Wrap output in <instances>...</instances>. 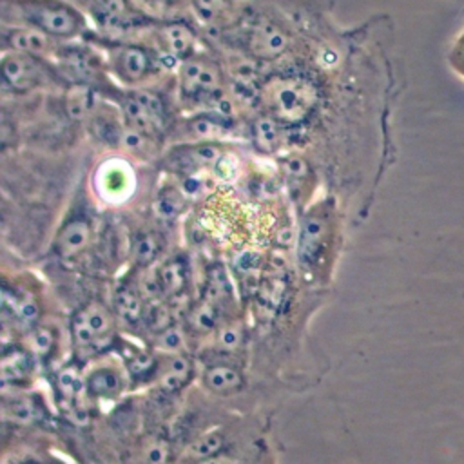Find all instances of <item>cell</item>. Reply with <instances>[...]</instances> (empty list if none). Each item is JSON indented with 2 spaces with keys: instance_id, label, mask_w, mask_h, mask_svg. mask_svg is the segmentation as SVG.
I'll return each mask as SVG.
<instances>
[{
  "instance_id": "cell-9",
  "label": "cell",
  "mask_w": 464,
  "mask_h": 464,
  "mask_svg": "<svg viewBox=\"0 0 464 464\" xmlns=\"http://www.w3.org/2000/svg\"><path fill=\"white\" fill-rule=\"evenodd\" d=\"M149 33L152 36L149 44H152L174 67L199 51L196 27L181 16L158 18Z\"/></svg>"
},
{
  "instance_id": "cell-11",
  "label": "cell",
  "mask_w": 464,
  "mask_h": 464,
  "mask_svg": "<svg viewBox=\"0 0 464 464\" xmlns=\"http://www.w3.org/2000/svg\"><path fill=\"white\" fill-rule=\"evenodd\" d=\"M330 210L326 205L312 207L301 223L299 232V259L303 265H314L321 259L330 243Z\"/></svg>"
},
{
  "instance_id": "cell-10",
  "label": "cell",
  "mask_w": 464,
  "mask_h": 464,
  "mask_svg": "<svg viewBox=\"0 0 464 464\" xmlns=\"http://www.w3.org/2000/svg\"><path fill=\"white\" fill-rule=\"evenodd\" d=\"M71 332L76 346L80 348H100L114 334V319L111 312L98 304H85L78 310L71 321Z\"/></svg>"
},
{
  "instance_id": "cell-25",
  "label": "cell",
  "mask_w": 464,
  "mask_h": 464,
  "mask_svg": "<svg viewBox=\"0 0 464 464\" xmlns=\"http://www.w3.org/2000/svg\"><path fill=\"white\" fill-rule=\"evenodd\" d=\"M183 207V198L176 187H165L158 199V208L165 216H176Z\"/></svg>"
},
{
  "instance_id": "cell-18",
  "label": "cell",
  "mask_w": 464,
  "mask_h": 464,
  "mask_svg": "<svg viewBox=\"0 0 464 464\" xmlns=\"http://www.w3.org/2000/svg\"><path fill=\"white\" fill-rule=\"evenodd\" d=\"M96 178L102 183L100 190L105 196L114 198L116 194L129 190V183L132 179V170L121 158H111L107 163H103L98 169Z\"/></svg>"
},
{
  "instance_id": "cell-14",
  "label": "cell",
  "mask_w": 464,
  "mask_h": 464,
  "mask_svg": "<svg viewBox=\"0 0 464 464\" xmlns=\"http://www.w3.org/2000/svg\"><path fill=\"white\" fill-rule=\"evenodd\" d=\"M87 130L89 134L105 147H121L123 136H125V123L120 114V109L116 105H111L107 102H98V105L89 114Z\"/></svg>"
},
{
  "instance_id": "cell-15",
  "label": "cell",
  "mask_w": 464,
  "mask_h": 464,
  "mask_svg": "<svg viewBox=\"0 0 464 464\" xmlns=\"http://www.w3.org/2000/svg\"><path fill=\"white\" fill-rule=\"evenodd\" d=\"M241 0H188L194 18L207 27H225L232 24L239 13Z\"/></svg>"
},
{
  "instance_id": "cell-12",
  "label": "cell",
  "mask_w": 464,
  "mask_h": 464,
  "mask_svg": "<svg viewBox=\"0 0 464 464\" xmlns=\"http://www.w3.org/2000/svg\"><path fill=\"white\" fill-rule=\"evenodd\" d=\"M2 53H24L53 60L63 42L22 25H2Z\"/></svg>"
},
{
  "instance_id": "cell-24",
  "label": "cell",
  "mask_w": 464,
  "mask_h": 464,
  "mask_svg": "<svg viewBox=\"0 0 464 464\" xmlns=\"http://www.w3.org/2000/svg\"><path fill=\"white\" fill-rule=\"evenodd\" d=\"M223 446V435L218 431L212 433H205L201 439H198L190 448H188V457L196 462H207L212 460V457L219 451V448Z\"/></svg>"
},
{
  "instance_id": "cell-32",
  "label": "cell",
  "mask_w": 464,
  "mask_h": 464,
  "mask_svg": "<svg viewBox=\"0 0 464 464\" xmlns=\"http://www.w3.org/2000/svg\"><path fill=\"white\" fill-rule=\"evenodd\" d=\"M201 464H225V462H219V460H218V462H216V460H207V462H201Z\"/></svg>"
},
{
  "instance_id": "cell-20",
  "label": "cell",
  "mask_w": 464,
  "mask_h": 464,
  "mask_svg": "<svg viewBox=\"0 0 464 464\" xmlns=\"http://www.w3.org/2000/svg\"><path fill=\"white\" fill-rule=\"evenodd\" d=\"M192 375V364L183 355H172L160 373V386L165 392H178L181 390Z\"/></svg>"
},
{
  "instance_id": "cell-5",
  "label": "cell",
  "mask_w": 464,
  "mask_h": 464,
  "mask_svg": "<svg viewBox=\"0 0 464 464\" xmlns=\"http://www.w3.org/2000/svg\"><path fill=\"white\" fill-rule=\"evenodd\" d=\"M120 109L127 129L160 140L170 121L169 102L150 87H118L109 98Z\"/></svg>"
},
{
  "instance_id": "cell-31",
  "label": "cell",
  "mask_w": 464,
  "mask_h": 464,
  "mask_svg": "<svg viewBox=\"0 0 464 464\" xmlns=\"http://www.w3.org/2000/svg\"><path fill=\"white\" fill-rule=\"evenodd\" d=\"M67 2H71V4H74V5H78V7L82 9V7H83V4H85L87 0H67Z\"/></svg>"
},
{
  "instance_id": "cell-4",
  "label": "cell",
  "mask_w": 464,
  "mask_h": 464,
  "mask_svg": "<svg viewBox=\"0 0 464 464\" xmlns=\"http://www.w3.org/2000/svg\"><path fill=\"white\" fill-rule=\"evenodd\" d=\"M178 100L190 111H210L225 100L227 78L219 62L198 51L176 65Z\"/></svg>"
},
{
  "instance_id": "cell-26",
  "label": "cell",
  "mask_w": 464,
  "mask_h": 464,
  "mask_svg": "<svg viewBox=\"0 0 464 464\" xmlns=\"http://www.w3.org/2000/svg\"><path fill=\"white\" fill-rule=\"evenodd\" d=\"M141 2L145 5V11L152 16V13H174L179 11L181 7H188V0H134V4Z\"/></svg>"
},
{
  "instance_id": "cell-29",
  "label": "cell",
  "mask_w": 464,
  "mask_h": 464,
  "mask_svg": "<svg viewBox=\"0 0 464 464\" xmlns=\"http://www.w3.org/2000/svg\"><path fill=\"white\" fill-rule=\"evenodd\" d=\"M160 343L165 350H176L183 344V337L178 330H172V328H167L160 334Z\"/></svg>"
},
{
  "instance_id": "cell-21",
  "label": "cell",
  "mask_w": 464,
  "mask_h": 464,
  "mask_svg": "<svg viewBox=\"0 0 464 464\" xmlns=\"http://www.w3.org/2000/svg\"><path fill=\"white\" fill-rule=\"evenodd\" d=\"M156 274H158L163 294H169V295H176V294L183 292V288L188 283L187 265L183 263V259H178V257L161 263L158 266Z\"/></svg>"
},
{
  "instance_id": "cell-17",
  "label": "cell",
  "mask_w": 464,
  "mask_h": 464,
  "mask_svg": "<svg viewBox=\"0 0 464 464\" xmlns=\"http://www.w3.org/2000/svg\"><path fill=\"white\" fill-rule=\"evenodd\" d=\"M112 304H114L116 315L127 324H136L145 315L143 295L140 294L138 285H130V283L118 285L112 295Z\"/></svg>"
},
{
  "instance_id": "cell-7",
  "label": "cell",
  "mask_w": 464,
  "mask_h": 464,
  "mask_svg": "<svg viewBox=\"0 0 464 464\" xmlns=\"http://www.w3.org/2000/svg\"><path fill=\"white\" fill-rule=\"evenodd\" d=\"M232 40L250 60H276L290 47L288 33L270 16L252 13L237 16Z\"/></svg>"
},
{
  "instance_id": "cell-19",
  "label": "cell",
  "mask_w": 464,
  "mask_h": 464,
  "mask_svg": "<svg viewBox=\"0 0 464 464\" xmlns=\"http://www.w3.org/2000/svg\"><path fill=\"white\" fill-rule=\"evenodd\" d=\"M203 382L212 393L228 395L243 386V375L236 366L212 364L203 372Z\"/></svg>"
},
{
  "instance_id": "cell-22",
  "label": "cell",
  "mask_w": 464,
  "mask_h": 464,
  "mask_svg": "<svg viewBox=\"0 0 464 464\" xmlns=\"http://www.w3.org/2000/svg\"><path fill=\"white\" fill-rule=\"evenodd\" d=\"M250 136H252V141L254 145L261 150V152H274L277 150L279 147V141H281V130H279V123L263 114L259 116L252 127H250Z\"/></svg>"
},
{
  "instance_id": "cell-13",
  "label": "cell",
  "mask_w": 464,
  "mask_h": 464,
  "mask_svg": "<svg viewBox=\"0 0 464 464\" xmlns=\"http://www.w3.org/2000/svg\"><path fill=\"white\" fill-rule=\"evenodd\" d=\"M94 228L89 216H72L58 230L54 239V252L62 261H71L80 257L92 243Z\"/></svg>"
},
{
  "instance_id": "cell-2",
  "label": "cell",
  "mask_w": 464,
  "mask_h": 464,
  "mask_svg": "<svg viewBox=\"0 0 464 464\" xmlns=\"http://www.w3.org/2000/svg\"><path fill=\"white\" fill-rule=\"evenodd\" d=\"M83 40L102 51L112 80L123 89L145 87L167 67H172L169 60L149 42L107 38L92 29Z\"/></svg>"
},
{
  "instance_id": "cell-3",
  "label": "cell",
  "mask_w": 464,
  "mask_h": 464,
  "mask_svg": "<svg viewBox=\"0 0 464 464\" xmlns=\"http://www.w3.org/2000/svg\"><path fill=\"white\" fill-rule=\"evenodd\" d=\"M257 100L263 112L279 125H299L315 112L319 87L304 72H279L259 85Z\"/></svg>"
},
{
  "instance_id": "cell-8",
  "label": "cell",
  "mask_w": 464,
  "mask_h": 464,
  "mask_svg": "<svg viewBox=\"0 0 464 464\" xmlns=\"http://www.w3.org/2000/svg\"><path fill=\"white\" fill-rule=\"evenodd\" d=\"M92 31L107 38H123L130 33L149 31L158 20L134 0H87L82 7Z\"/></svg>"
},
{
  "instance_id": "cell-23",
  "label": "cell",
  "mask_w": 464,
  "mask_h": 464,
  "mask_svg": "<svg viewBox=\"0 0 464 464\" xmlns=\"http://www.w3.org/2000/svg\"><path fill=\"white\" fill-rule=\"evenodd\" d=\"M160 250H161V241L154 232H140L130 245L132 259L141 266L150 265L158 257Z\"/></svg>"
},
{
  "instance_id": "cell-1",
  "label": "cell",
  "mask_w": 464,
  "mask_h": 464,
  "mask_svg": "<svg viewBox=\"0 0 464 464\" xmlns=\"http://www.w3.org/2000/svg\"><path fill=\"white\" fill-rule=\"evenodd\" d=\"M2 25L42 31L58 42L83 40L92 29L85 13L67 0H0Z\"/></svg>"
},
{
  "instance_id": "cell-28",
  "label": "cell",
  "mask_w": 464,
  "mask_h": 464,
  "mask_svg": "<svg viewBox=\"0 0 464 464\" xmlns=\"http://www.w3.org/2000/svg\"><path fill=\"white\" fill-rule=\"evenodd\" d=\"M450 63L457 71V74L464 78V31L459 34L450 51Z\"/></svg>"
},
{
  "instance_id": "cell-6",
  "label": "cell",
  "mask_w": 464,
  "mask_h": 464,
  "mask_svg": "<svg viewBox=\"0 0 464 464\" xmlns=\"http://www.w3.org/2000/svg\"><path fill=\"white\" fill-rule=\"evenodd\" d=\"M0 72L4 94L20 96L38 89L71 87L53 60L33 54L2 53Z\"/></svg>"
},
{
  "instance_id": "cell-16",
  "label": "cell",
  "mask_w": 464,
  "mask_h": 464,
  "mask_svg": "<svg viewBox=\"0 0 464 464\" xmlns=\"http://www.w3.org/2000/svg\"><path fill=\"white\" fill-rule=\"evenodd\" d=\"M125 388V375L116 364L94 366L85 377V390L96 399H116Z\"/></svg>"
},
{
  "instance_id": "cell-27",
  "label": "cell",
  "mask_w": 464,
  "mask_h": 464,
  "mask_svg": "<svg viewBox=\"0 0 464 464\" xmlns=\"http://www.w3.org/2000/svg\"><path fill=\"white\" fill-rule=\"evenodd\" d=\"M192 323L199 330H210L216 324V310L212 304H201L192 314Z\"/></svg>"
},
{
  "instance_id": "cell-30",
  "label": "cell",
  "mask_w": 464,
  "mask_h": 464,
  "mask_svg": "<svg viewBox=\"0 0 464 464\" xmlns=\"http://www.w3.org/2000/svg\"><path fill=\"white\" fill-rule=\"evenodd\" d=\"M239 337H241V334H239V330H237V328H227V330H223V332H221V335H219V339H221V346H223V348L232 350L234 346H237Z\"/></svg>"
}]
</instances>
